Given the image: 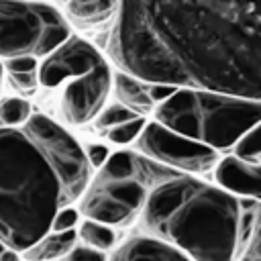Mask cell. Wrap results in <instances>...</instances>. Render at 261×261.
<instances>
[{
	"label": "cell",
	"mask_w": 261,
	"mask_h": 261,
	"mask_svg": "<svg viewBox=\"0 0 261 261\" xmlns=\"http://www.w3.org/2000/svg\"><path fill=\"white\" fill-rule=\"evenodd\" d=\"M108 53L145 84L261 102V0H120Z\"/></svg>",
	"instance_id": "obj_1"
},
{
	"label": "cell",
	"mask_w": 261,
	"mask_h": 261,
	"mask_svg": "<svg viewBox=\"0 0 261 261\" xmlns=\"http://www.w3.org/2000/svg\"><path fill=\"white\" fill-rule=\"evenodd\" d=\"M241 218L237 196L192 175H175L149 194L141 226L192 261H237Z\"/></svg>",
	"instance_id": "obj_2"
},
{
	"label": "cell",
	"mask_w": 261,
	"mask_h": 261,
	"mask_svg": "<svg viewBox=\"0 0 261 261\" xmlns=\"http://www.w3.org/2000/svg\"><path fill=\"white\" fill-rule=\"evenodd\" d=\"M61 179L24 126H0V247L27 251L65 208Z\"/></svg>",
	"instance_id": "obj_3"
},
{
	"label": "cell",
	"mask_w": 261,
	"mask_h": 261,
	"mask_svg": "<svg viewBox=\"0 0 261 261\" xmlns=\"http://www.w3.org/2000/svg\"><path fill=\"white\" fill-rule=\"evenodd\" d=\"M181 175L143 153L114 151L90 179L80 198L84 218L108 224L112 228L130 224L141 216L149 194L163 181Z\"/></svg>",
	"instance_id": "obj_4"
},
{
	"label": "cell",
	"mask_w": 261,
	"mask_h": 261,
	"mask_svg": "<svg viewBox=\"0 0 261 261\" xmlns=\"http://www.w3.org/2000/svg\"><path fill=\"white\" fill-rule=\"evenodd\" d=\"M71 37L63 12L43 0H0V57H47Z\"/></svg>",
	"instance_id": "obj_5"
},
{
	"label": "cell",
	"mask_w": 261,
	"mask_h": 261,
	"mask_svg": "<svg viewBox=\"0 0 261 261\" xmlns=\"http://www.w3.org/2000/svg\"><path fill=\"white\" fill-rule=\"evenodd\" d=\"M24 128L41 145L47 159L55 167L63 186L65 204L71 206L82 198L92 179V165L86 157L84 147L47 114H33L27 120Z\"/></svg>",
	"instance_id": "obj_6"
},
{
	"label": "cell",
	"mask_w": 261,
	"mask_h": 261,
	"mask_svg": "<svg viewBox=\"0 0 261 261\" xmlns=\"http://www.w3.org/2000/svg\"><path fill=\"white\" fill-rule=\"evenodd\" d=\"M200 106V141L222 151L237 143L261 122V102L230 94L198 90Z\"/></svg>",
	"instance_id": "obj_7"
},
{
	"label": "cell",
	"mask_w": 261,
	"mask_h": 261,
	"mask_svg": "<svg viewBox=\"0 0 261 261\" xmlns=\"http://www.w3.org/2000/svg\"><path fill=\"white\" fill-rule=\"evenodd\" d=\"M137 149L145 157L186 173H204L218 163V151L208 147L198 139L173 133L157 120L147 122L141 137L137 139Z\"/></svg>",
	"instance_id": "obj_8"
},
{
	"label": "cell",
	"mask_w": 261,
	"mask_h": 261,
	"mask_svg": "<svg viewBox=\"0 0 261 261\" xmlns=\"http://www.w3.org/2000/svg\"><path fill=\"white\" fill-rule=\"evenodd\" d=\"M112 73L106 61L98 67L63 84L59 94V112L67 124H86L98 116L110 94Z\"/></svg>",
	"instance_id": "obj_9"
},
{
	"label": "cell",
	"mask_w": 261,
	"mask_h": 261,
	"mask_svg": "<svg viewBox=\"0 0 261 261\" xmlns=\"http://www.w3.org/2000/svg\"><path fill=\"white\" fill-rule=\"evenodd\" d=\"M102 61V53L80 37H69L65 43H61L55 51H51L47 57L39 63V86L43 88H59L69 80H75L80 75H86L94 67H98Z\"/></svg>",
	"instance_id": "obj_10"
},
{
	"label": "cell",
	"mask_w": 261,
	"mask_h": 261,
	"mask_svg": "<svg viewBox=\"0 0 261 261\" xmlns=\"http://www.w3.org/2000/svg\"><path fill=\"white\" fill-rule=\"evenodd\" d=\"M155 120L173 133L190 139L200 137V106L198 90L177 88L173 96L155 106ZM200 141V139H198Z\"/></svg>",
	"instance_id": "obj_11"
},
{
	"label": "cell",
	"mask_w": 261,
	"mask_h": 261,
	"mask_svg": "<svg viewBox=\"0 0 261 261\" xmlns=\"http://www.w3.org/2000/svg\"><path fill=\"white\" fill-rule=\"evenodd\" d=\"M214 179L232 196L261 200V163H251L239 155L222 157L214 167Z\"/></svg>",
	"instance_id": "obj_12"
},
{
	"label": "cell",
	"mask_w": 261,
	"mask_h": 261,
	"mask_svg": "<svg viewBox=\"0 0 261 261\" xmlns=\"http://www.w3.org/2000/svg\"><path fill=\"white\" fill-rule=\"evenodd\" d=\"M106 261H192V259L173 245L141 232L114 247L110 257H106Z\"/></svg>",
	"instance_id": "obj_13"
},
{
	"label": "cell",
	"mask_w": 261,
	"mask_h": 261,
	"mask_svg": "<svg viewBox=\"0 0 261 261\" xmlns=\"http://www.w3.org/2000/svg\"><path fill=\"white\" fill-rule=\"evenodd\" d=\"M120 0H57L59 10L69 24L92 29L110 20L118 10Z\"/></svg>",
	"instance_id": "obj_14"
},
{
	"label": "cell",
	"mask_w": 261,
	"mask_h": 261,
	"mask_svg": "<svg viewBox=\"0 0 261 261\" xmlns=\"http://www.w3.org/2000/svg\"><path fill=\"white\" fill-rule=\"evenodd\" d=\"M77 228L55 232L49 230L35 245L20 253L22 261H61L77 247Z\"/></svg>",
	"instance_id": "obj_15"
},
{
	"label": "cell",
	"mask_w": 261,
	"mask_h": 261,
	"mask_svg": "<svg viewBox=\"0 0 261 261\" xmlns=\"http://www.w3.org/2000/svg\"><path fill=\"white\" fill-rule=\"evenodd\" d=\"M114 92H116V98L122 106L130 108L133 112H137L141 116L155 110V102L149 98L147 84L137 80L135 75H130L126 71H118L114 75Z\"/></svg>",
	"instance_id": "obj_16"
},
{
	"label": "cell",
	"mask_w": 261,
	"mask_h": 261,
	"mask_svg": "<svg viewBox=\"0 0 261 261\" xmlns=\"http://www.w3.org/2000/svg\"><path fill=\"white\" fill-rule=\"evenodd\" d=\"M77 241L84 247H90V249L100 251V253H106V251H112L116 247L118 234L108 224H102V222L84 218L77 224Z\"/></svg>",
	"instance_id": "obj_17"
},
{
	"label": "cell",
	"mask_w": 261,
	"mask_h": 261,
	"mask_svg": "<svg viewBox=\"0 0 261 261\" xmlns=\"http://www.w3.org/2000/svg\"><path fill=\"white\" fill-rule=\"evenodd\" d=\"M33 116V106L24 98H4L0 102V126H24L27 120Z\"/></svg>",
	"instance_id": "obj_18"
},
{
	"label": "cell",
	"mask_w": 261,
	"mask_h": 261,
	"mask_svg": "<svg viewBox=\"0 0 261 261\" xmlns=\"http://www.w3.org/2000/svg\"><path fill=\"white\" fill-rule=\"evenodd\" d=\"M137 116H141V114L133 112L130 108H126V106H122V104L118 102V104L104 106V108L98 112V116H96L94 120H96V128H98L100 133H104V130H110V128H114V126H118V124H122V122H126V120H133V118H137Z\"/></svg>",
	"instance_id": "obj_19"
},
{
	"label": "cell",
	"mask_w": 261,
	"mask_h": 261,
	"mask_svg": "<svg viewBox=\"0 0 261 261\" xmlns=\"http://www.w3.org/2000/svg\"><path fill=\"white\" fill-rule=\"evenodd\" d=\"M145 124H147L145 116H137V118H133V120H126V122H122V124L110 128V130H104L102 135H104L110 143H114V145H128V143H133V141H137V139L141 137Z\"/></svg>",
	"instance_id": "obj_20"
},
{
	"label": "cell",
	"mask_w": 261,
	"mask_h": 261,
	"mask_svg": "<svg viewBox=\"0 0 261 261\" xmlns=\"http://www.w3.org/2000/svg\"><path fill=\"white\" fill-rule=\"evenodd\" d=\"M237 155L239 157H245V159H251V157H257L261 155V122H257L239 143H237Z\"/></svg>",
	"instance_id": "obj_21"
},
{
	"label": "cell",
	"mask_w": 261,
	"mask_h": 261,
	"mask_svg": "<svg viewBox=\"0 0 261 261\" xmlns=\"http://www.w3.org/2000/svg\"><path fill=\"white\" fill-rule=\"evenodd\" d=\"M80 224V210L73 206H65L61 210H57L53 222H51V230L55 232H63V230H73Z\"/></svg>",
	"instance_id": "obj_22"
},
{
	"label": "cell",
	"mask_w": 261,
	"mask_h": 261,
	"mask_svg": "<svg viewBox=\"0 0 261 261\" xmlns=\"http://www.w3.org/2000/svg\"><path fill=\"white\" fill-rule=\"evenodd\" d=\"M243 261H261V206L255 212V224H253V232L247 241V253H245Z\"/></svg>",
	"instance_id": "obj_23"
},
{
	"label": "cell",
	"mask_w": 261,
	"mask_h": 261,
	"mask_svg": "<svg viewBox=\"0 0 261 261\" xmlns=\"http://www.w3.org/2000/svg\"><path fill=\"white\" fill-rule=\"evenodd\" d=\"M8 77L20 92H33L39 86V71H10Z\"/></svg>",
	"instance_id": "obj_24"
},
{
	"label": "cell",
	"mask_w": 261,
	"mask_h": 261,
	"mask_svg": "<svg viewBox=\"0 0 261 261\" xmlns=\"http://www.w3.org/2000/svg\"><path fill=\"white\" fill-rule=\"evenodd\" d=\"M6 73L10 71H39V59L31 55H20V57H10L4 59Z\"/></svg>",
	"instance_id": "obj_25"
},
{
	"label": "cell",
	"mask_w": 261,
	"mask_h": 261,
	"mask_svg": "<svg viewBox=\"0 0 261 261\" xmlns=\"http://www.w3.org/2000/svg\"><path fill=\"white\" fill-rule=\"evenodd\" d=\"M84 151H86V157H88L90 165H92V167H98V169H100V167L106 163V159L110 157L108 147L102 145V143H90Z\"/></svg>",
	"instance_id": "obj_26"
},
{
	"label": "cell",
	"mask_w": 261,
	"mask_h": 261,
	"mask_svg": "<svg viewBox=\"0 0 261 261\" xmlns=\"http://www.w3.org/2000/svg\"><path fill=\"white\" fill-rule=\"evenodd\" d=\"M61 261H106V253H100V251H94L90 247H84V245H77L67 257H63Z\"/></svg>",
	"instance_id": "obj_27"
},
{
	"label": "cell",
	"mask_w": 261,
	"mask_h": 261,
	"mask_svg": "<svg viewBox=\"0 0 261 261\" xmlns=\"http://www.w3.org/2000/svg\"><path fill=\"white\" fill-rule=\"evenodd\" d=\"M175 90H177V88L167 86V84H147L149 98L155 102V106H157V104H161L163 100H167L169 96H173V94H175Z\"/></svg>",
	"instance_id": "obj_28"
},
{
	"label": "cell",
	"mask_w": 261,
	"mask_h": 261,
	"mask_svg": "<svg viewBox=\"0 0 261 261\" xmlns=\"http://www.w3.org/2000/svg\"><path fill=\"white\" fill-rule=\"evenodd\" d=\"M0 261H22V259H20V253H16L12 249H4L0 253Z\"/></svg>",
	"instance_id": "obj_29"
},
{
	"label": "cell",
	"mask_w": 261,
	"mask_h": 261,
	"mask_svg": "<svg viewBox=\"0 0 261 261\" xmlns=\"http://www.w3.org/2000/svg\"><path fill=\"white\" fill-rule=\"evenodd\" d=\"M4 71H6V67H4V59L0 57V84H2V77H4Z\"/></svg>",
	"instance_id": "obj_30"
},
{
	"label": "cell",
	"mask_w": 261,
	"mask_h": 261,
	"mask_svg": "<svg viewBox=\"0 0 261 261\" xmlns=\"http://www.w3.org/2000/svg\"><path fill=\"white\" fill-rule=\"evenodd\" d=\"M2 251H4V249H2V247H0V253H2Z\"/></svg>",
	"instance_id": "obj_31"
}]
</instances>
